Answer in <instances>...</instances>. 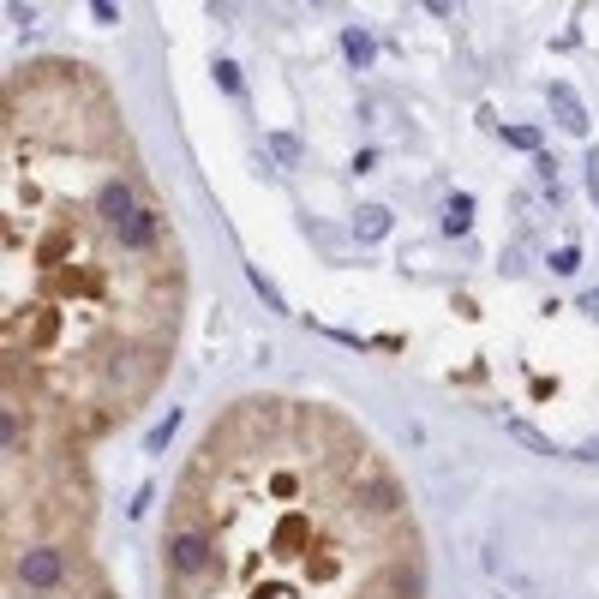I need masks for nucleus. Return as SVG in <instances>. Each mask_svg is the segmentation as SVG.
<instances>
[{
	"instance_id": "dca6fc26",
	"label": "nucleus",
	"mask_w": 599,
	"mask_h": 599,
	"mask_svg": "<svg viewBox=\"0 0 599 599\" xmlns=\"http://www.w3.org/2000/svg\"><path fill=\"white\" fill-rule=\"evenodd\" d=\"M588 192L599 198V156H588Z\"/></svg>"
},
{
	"instance_id": "39448f33",
	"label": "nucleus",
	"mask_w": 599,
	"mask_h": 599,
	"mask_svg": "<svg viewBox=\"0 0 599 599\" xmlns=\"http://www.w3.org/2000/svg\"><path fill=\"white\" fill-rule=\"evenodd\" d=\"M96 210H102V216H108V222L120 228V222L132 216V186H126V180H108V186L96 192Z\"/></svg>"
},
{
	"instance_id": "2eb2a0df",
	"label": "nucleus",
	"mask_w": 599,
	"mask_h": 599,
	"mask_svg": "<svg viewBox=\"0 0 599 599\" xmlns=\"http://www.w3.org/2000/svg\"><path fill=\"white\" fill-rule=\"evenodd\" d=\"M252 288H258V294H264V300H270V306H276V312H282V294H276V288H270V282H264V270H252Z\"/></svg>"
},
{
	"instance_id": "0eeeda50",
	"label": "nucleus",
	"mask_w": 599,
	"mask_h": 599,
	"mask_svg": "<svg viewBox=\"0 0 599 599\" xmlns=\"http://www.w3.org/2000/svg\"><path fill=\"white\" fill-rule=\"evenodd\" d=\"M504 432H510L516 444H528L534 456H558V444H552V438H540V432H534L528 420H516V414H504Z\"/></svg>"
},
{
	"instance_id": "9d476101",
	"label": "nucleus",
	"mask_w": 599,
	"mask_h": 599,
	"mask_svg": "<svg viewBox=\"0 0 599 599\" xmlns=\"http://www.w3.org/2000/svg\"><path fill=\"white\" fill-rule=\"evenodd\" d=\"M468 222H474V198H450V216H444V228H450V234H462Z\"/></svg>"
},
{
	"instance_id": "f8f14e48",
	"label": "nucleus",
	"mask_w": 599,
	"mask_h": 599,
	"mask_svg": "<svg viewBox=\"0 0 599 599\" xmlns=\"http://www.w3.org/2000/svg\"><path fill=\"white\" fill-rule=\"evenodd\" d=\"M504 138H510V144H516V150H534V144H540V132H534V126H510V132H504Z\"/></svg>"
},
{
	"instance_id": "7ed1b4c3",
	"label": "nucleus",
	"mask_w": 599,
	"mask_h": 599,
	"mask_svg": "<svg viewBox=\"0 0 599 599\" xmlns=\"http://www.w3.org/2000/svg\"><path fill=\"white\" fill-rule=\"evenodd\" d=\"M204 564H210V534L180 528V534L168 540V570H174V576H198Z\"/></svg>"
},
{
	"instance_id": "f3484780",
	"label": "nucleus",
	"mask_w": 599,
	"mask_h": 599,
	"mask_svg": "<svg viewBox=\"0 0 599 599\" xmlns=\"http://www.w3.org/2000/svg\"><path fill=\"white\" fill-rule=\"evenodd\" d=\"M582 306H588V312H599V288H594V294H588V300H582Z\"/></svg>"
},
{
	"instance_id": "f257e3e1",
	"label": "nucleus",
	"mask_w": 599,
	"mask_h": 599,
	"mask_svg": "<svg viewBox=\"0 0 599 599\" xmlns=\"http://www.w3.org/2000/svg\"><path fill=\"white\" fill-rule=\"evenodd\" d=\"M12 576L24 582V588H36V594H48V588H60V576H66V564H60V552H18V564H12Z\"/></svg>"
},
{
	"instance_id": "423d86ee",
	"label": "nucleus",
	"mask_w": 599,
	"mask_h": 599,
	"mask_svg": "<svg viewBox=\"0 0 599 599\" xmlns=\"http://www.w3.org/2000/svg\"><path fill=\"white\" fill-rule=\"evenodd\" d=\"M114 234H120V246H132V252H144V246L156 240V210H132V216H126V222H120Z\"/></svg>"
},
{
	"instance_id": "6e6552de",
	"label": "nucleus",
	"mask_w": 599,
	"mask_h": 599,
	"mask_svg": "<svg viewBox=\"0 0 599 599\" xmlns=\"http://www.w3.org/2000/svg\"><path fill=\"white\" fill-rule=\"evenodd\" d=\"M354 234H360V240H384V234H390V210H378V204L360 210V216H354Z\"/></svg>"
},
{
	"instance_id": "4468645a",
	"label": "nucleus",
	"mask_w": 599,
	"mask_h": 599,
	"mask_svg": "<svg viewBox=\"0 0 599 599\" xmlns=\"http://www.w3.org/2000/svg\"><path fill=\"white\" fill-rule=\"evenodd\" d=\"M576 264H582V252H576V246H564V252H558V258H552V270H564V276H570V270H576Z\"/></svg>"
},
{
	"instance_id": "f03ea898",
	"label": "nucleus",
	"mask_w": 599,
	"mask_h": 599,
	"mask_svg": "<svg viewBox=\"0 0 599 599\" xmlns=\"http://www.w3.org/2000/svg\"><path fill=\"white\" fill-rule=\"evenodd\" d=\"M360 504L378 510V516H396V510H402V486H396L378 462H366V468H360Z\"/></svg>"
},
{
	"instance_id": "ddd939ff",
	"label": "nucleus",
	"mask_w": 599,
	"mask_h": 599,
	"mask_svg": "<svg viewBox=\"0 0 599 599\" xmlns=\"http://www.w3.org/2000/svg\"><path fill=\"white\" fill-rule=\"evenodd\" d=\"M270 144H276V156H282V162H300V144H294V138H288V132H276V138H270Z\"/></svg>"
},
{
	"instance_id": "1a4fd4ad",
	"label": "nucleus",
	"mask_w": 599,
	"mask_h": 599,
	"mask_svg": "<svg viewBox=\"0 0 599 599\" xmlns=\"http://www.w3.org/2000/svg\"><path fill=\"white\" fill-rule=\"evenodd\" d=\"M342 48H348V60H354V66H366V60H372V36H366V30H348V36H342Z\"/></svg>"
},
{
	"instance_id": "20e7f679",
	"label": "nucleus",
	"mask_w": 599,
	"mask_h": 599,
	"mask_svg": "<svg viewBox=\"0 0 599 599\" xmlns=\"http://www.w3.org/2000/svg\"><path fill=\"white\" fill-rule=\"evenodd\" d=\"M552 108H558L564 132H588V108H582V96H576L570 84H552Z\"/></svg>"
},
{
	"instance_id": "9b49d317",
	"label": "nucleus",
	"mask_w": 599,
	"mask_h": 599,
	"mask_svg": "<svg viewBox=\"0 0 599 599\" xmlns=\"http://www.w3.org/2000/svg\"><path fill=\"white\" fill-rule=\"evenodd\" d=\"M0 432H6V456H18V444H24V432H18V408H6Z\"/></svg>"
}]
</instances>
